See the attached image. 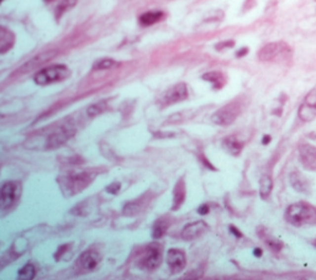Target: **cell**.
<instances>
[{"label":"cell","instance_id":"19","mask_svg":"<svg viewBox=\"0 0 316 280\" xmlns=\"http://www.w3.org/2000/svg\"><path fill=\"white\" fill-rule=\"evenodd\" d=\"M222 144H224L225 149H226L230 154H232V156L235 157L239 156L242 149H243V144H242L241 142L238 141V139H237L236 136H234V135H230V136H227L226 139H224Z\"/></svg>","mask_w":316,"mask_h":280},{"label":"cell","instance_id":"23","mask_svg":"<svg viewBox=\"0 0 316 280\" xmlns=\"http://www.w3.org/2000/svg\"><path fill=\"white\" fill-rule=\"evenodd\" d=\"M47 3H56L54 5V14L57 18H61L63 13H66L68 9L76 5L77 0H46Z\"/></svg>","mask_w":316,"mask_h":280},{"label":"cell","instance_id":"21","mask_svg":"<svg viewBox=\"0 0 316 280\" xmlns=\"http://www.w3.org/2000/svg\"><path fill=\"white\" fill-rule=\"evenodd\" d=\"M164 13L160 10H155V11H147V13L142 14L138 19L140 24L142 26H151V25H155V24L159 23L164 19Z\"/></svg>","mask_w":316,"mask_h":280},{"label":"cell","instance_id":"8","mask_svg":"<svg viewBox=\"0 0 316 280\" xmlns=\"http://www.w3.org/2000/svg\"><path fill=\"white\" fill-rule=\"evenodd\" d=\"M189 95L188 93V87L185 83H178L174 87L169 88L167 92L163 93V95L160 97L159 103L162 106H169V105L175 104V103H179L185 100Z\"/></svg>","mask_w":316,"mask_h":280},{"label":"cell","instance_id":"30","mask_svg":"<svg viewBox=\"0 0 316 280\" xmlns=\"http://www.w3.org/2000/svg\"><path fill=\"white\" fill-rule=\"evenodd\" d=\"M235 46V41L230 40V41H224V42H220L216 45V50L221 51L225 50V48H231Z\"/></svg>","mask_w":316,"mask_h":280},{"label":"cell","instance_id":"26","mask_svg":"<svg viewBox=\"0 0 316 280\" xmlns=\"http://www.w3.org/2000/svg\"><path fill=\"white\" fill-rule=\"evenodd\" d=\"M36 267L32 263H29V264H26L24 268L20 269L19 279H34L36 277Z\"/></svg>","mask_w":316,"mask_h":280},{"label":"cell","instance_id":"3","mask_svg":"<svg viewBox=\"0 0 316 280\" xmlns=\"http://www.w3.org/2000/svg\"><path fill=\"white\" fill-rule=\"evenodd\" d=\"M163 259V247L159 243H151L142 249L137 255L136 264L138 268L147 272L157 269Z\"/></svg>","mask_w":316,"mask_h":280},{"label":"cell","instance_id":"24","mask_svg":"<svg viewBox=\"0 0 316 280\" xmlns=\"http://www.w3.org/2000/svg\"><path fill=\"white\" fill-rule=\"evenodd\" d=\"M168 227H169V221L165 217L158 218L157 221L153 225V237L155 238H160L162 236H164V233L167 232Z\"/></svg>","mask_w":316,"mask_h":280},{"label":"cell","instance_id":"4","mask_svg":"<svg viewBox=\"0 0 316 280\" xmlns=\"http://www.w3.org/2000/svg\"><path fill=\"white\" fill-rule=\"evenodd\" d=\"M71 75V70L64 65H56L43 68L35 74L34 80L37 85H49L66 80Z\"/></svg>","mask_w":316,"mask_h":280},{"label":"cell","instance_id":"28","mask_svg":"<svg viewBox=\"0 0 316 280\" xmlns=\"http://www.w3.org/2000/svg\"><path fill=\"white\" fill-rule=\"evenodd\" d=\"M118 63L115 61L110 60V58H104V60H100L95 66H94V70H111L114 68Z\"/></svg>","mask_w":316,"mask_h":280},{"label":"cell","instance_id":"6","mask_svg":"<svg viewBox=\"0 0 316 280\" xmlns=\"http://www.w3.org/2000/svg\"><path fill=\"white\" fill-rule=\"evenodd\" d=\"M242 111V103L239 99H235L222 106L221 109L217 110L214 115H212L211 120L214 124L219 125V126H229L239 116Z\"/></svg>","mask_w":316,"mask_h":280},{"label":"cell","instance_id":"13","mask_svg":"<svg viewBox=\"0 0 316 280\" xmlns=\"http://www.w3.org/2000/svg\"><path fill=\"white\" fill-rule=\"evenodd\" d=\"M207 231V225L204 221H197V222L189 223L185 226L182 231V238L185 241H193L199 238Z\"/></svg>","mask_w":316,"mask_h":280},{"label":"cell","instance_id":"31","mask_svg":"<svg viewBox=\"0 0 316 280\" xmlns=\"http://www.w3.org/2000/svg\"><path fill=\"white\" fill-rule=\"evenodd\" d=\"M198 212H199L200 215H206V213L209 212V206L201 205L199 209H198Z\"/></svg>","mask_w":316,"mask_h":280},{"label":"cell","instance_id":"20","mask_svg":"<svg viewBox=\"0 0 316 280\" xmlns=\"http://www.w3.org/2000/svg\"><path fill=\"white\" fill-rule=\"evenodd\" d=\"M289 180H290L291 186H293L296 191H300V193H306V191H309L310 185H309L308 179H306L303 174L299 173V172H293V173L290 174V176H289Z\"/></svg>","mask_w":316,"mask_h":280},{"label":"cell","instance_id":"10","mask_svg":"<svg viewBox=\"0 0 316 280\" xmlns=\"http://www.w3.org/2000/svg\"><path fill=\"white\" fill-rule=\"evenodd\" d=\"M167 263L172 274H179L180 272H183L185 265H187V255H185V252L182 249H178V248L169 249L167 254Z\"/></svg>","mask_w":316,"mask_h":280},{"label":"cell","instance_id":"9","mask_svg":"<svg viewBox=\"0 0 316 280\" xmlns=\"http://www.w3.org/2000/svg\"><path fill=\"white\" fill-rule=\"evenodd\" d=\"M101 260V253L96 248H89L79 255L77 267L80 272H91L99 265Z\"/></svg>","mask_w":316,"mask_h":280},{"label":"cell","instance_id":"17","mask_svg":"<svg viewBox=\"0 0 316 280\" xmlns=\"http://www.w3.org/2000/svg\"><path fill=\"white\" fill-rule=\"evenodd\" d=\"M202 79L206 80V82H209V83H211L212 87H214V89H216V90L222 89L227 82L226 75H225L222 72H220V70H212V72L205 73V74L202 75Z\"/></svg>","mask_w":316,"mask_h":280},{"label":"cell","instance_id":"25","mask_svg":"<svg viewBox=\"0 0 316 280\" xmlns=\"http://www.w3.org/2000/svg\"><path fill=\"white\" fill-rule=\"evenodd\" d=\"M259 236H261L262 240H263L264 242L267 243V245H268V247L271 248V249L273 250V252L278 253L279 250H280L281 248H283V243H281L280 241H278L276 238H274V237H272V236H269L267 232L262 233V231H259Z\"/></svg>","mask_w":316,"mask_h":280},{"label":"cell","instance_id":"32","mask_svg":"<svg viewBox=\"0 0 316 280\" xmlns=\"http://www.w3.org/2000/svg\"><path fill=\"white\" fill-rule=\"evenodd\" d=\"M247 53H248V48L243 47V48H241V50H239L238 52L236 53V57H243V56L247 55Z\"/></svg>","mask_w":316,"mask_h":280},{"label":"cell","instance_id":"34","mask_svg":"<svg viewBox=\"0 0 316 280\" xmlns=\"http://www.w3.org/2000/svg\"><path fill=\"white\" fill-rule=\"evenodd\" d=\"M253 253H254V255H256V257H261V255H262V249H261V248H256V249L253 250Z\"/></svg>","mask_w":316,"mask_h":280},{"label":"cell","instance_id":"33","mask_svg":"<svg viewBox=\"0 0 316 280\" xmlns=\"http://www.w3.org/2000/svg\"><path fill=\"white\" fill-rule=\"evenodd\" d=\"M230 230H231V232H234V235L236 236V237H242V233L239 232L238 230H237L236 227H235V226H231V227H230Z\"/></svg>","mask_w":316,"mask_h":280},{"label":"cell","instance_id":"27","mask_svg":"<svg viewBox=\"0 0 316 280\" xmlns=\"http://www.w3.org/2000/svg\"><path fill=\"white\" fill-rule=\"evenodd\" d=\"M301 104L316 111V87H314L313 89L306 94L305 99H304V102L301 103Z\"/></svg>","mask_w":316,"mask_h":280},{"label":"cell","instance_id":"1","mask_svg":"<svg viewBox=\"0 0 316 280\" xmlns=\"http://www.w3.org/2000/svg\"><path fill=\"white\" fill-rule=\"evenodd\" d=\"M285 220L294 226L316 223V209L310 204H291L285 211Z\"/></svg>","mask_w":316,"mask_h":280},{"label":"cell","instance_id":"2","mask_svg":"<svg viewBox=\"0 0 316 280\" xmlns=\"http://www.w3.org/2000/svg\"><path fill=\"white\" fill-rule=\"evenodd\" d=\"M293 56V50L283 41L267 43L259 50L258 60L261 62H286Z\"/></svg>","mask_w":316,"mask_h":280},{"label":"cell","instance_id":"29","mask_svg":"<svg viewBox=\"0 0 316 280\" xmlns=\"http://www.w3.org/2000/svg\"><path fill=\"white\" fill-rule=\"evenodd\" d=\"M105 109H106V103L100 102V103H96V104L94 105H90L86 112H88L89 116H96V115L101 114Z\"/></svg>","mask_w":316,"mask_h":280},{"label":"cell","instance_id":"16","mask_svg":"<svg viewBox=\"0 0 316 280\" xmlns=\"http://www.w3.org/2000/svg\"><path fill=\"white\" fill-rule=\"evenodd\" d=\"M15 45V35L9 29L0 26V55L6 53Z\"/></svg>","mask_w":316,"mask_h":280},{"label":"cell","instance_id":"14","mask_svg":"<svg viewBox=\"0 0 316 280\" xmlns=\"http://www.w3.org/2000/svg\"><path fill=\"white\" fill-rule=\"evenodd\" d=\"M150 201H151V195H148V194L141 195L140 198L136 199V200L126 204L125 208H123V213H125L126 216L138 215V213L142 212V211L145 210V208L150 204Z\"/></svg>","mask_w":316,"mask_h":280},{"label":"cell","instance_id":"12","mask_svg":"<svg viewBox=\"0 0 316 280\" xmlns=\"http://www.w3.org/2000/svg\"><path fill=\"white\" fill-rule=\"evenodd\" d=\"M93 175L89 173H78V174H72L67 178L66 188L71 190V193H78V191L83 190L84 188L88 186V184L90 183Z\"/></svg>","mask_w":316,"mask_h":280},{"label":"cell","instance_id":"5","mask_svg":"<svg viewBox=\"0 0 316 280\" xmlns=\"http://www.w3.org/2000/svg\"><path fill=\"white\" fill-rule=\"evenodd\" d=\"M22 186L20 181L9 180L5 181L0 186V209L9 210L14 208L20 200Z\"/></svg>","mask_w":316,"mask_h":280},{"label":"cell","instance_id":"7","mask_svg":"<svg viewBox=\"0 0 316 280\" xmlns=\"http://www.w3.org/2000/svg\"><path fill=\"white\" fill-rule=\"evenodd\" d=\"M76 134L74 125L71 122H64V124L57 126L51 134L47 137V147L48 148H58L63 146L64 143L69 141Z\"/></svg>","mask_w":316,"mask_h":280},{"label":"cell","instance_id":"15","mask_svg":"<svg viewBox=\"0 0 316 280\" xmlns=\"http://www.w3.org/2000/svg\"><path fill=\"white\" fill-rule=\"evenodd\" d=\"M54 56H56V51H47V52L41 53V55L36 56V57H34L32 60H30L26 65L22 66V67L20 68V72H30V70H35V68L41 67L43 63L52 60Z\"/></svg>","mask_w":316,"mask_h":280},{"label":"cell","instance_id":"11","mask_svg":"<svg viewBox=\"0 0 316 280\" xmlns=\"http://www.w3.org/2000/svg\"><path fill=\"white\" fill-rule=\"evenodd\" d=\"M299 158L303 166L309 171H316V147L313 144H300L299 146Z\"/></svg>","mask_w":316,"mask_h":280},{"label":"cell","instance_id":"35","mask_svg":"<svg viewBox=\"0 0 316 280\" xmlns=\"http://www.w3.org/2000/svg\"><path fill=\"white\" fill-rule=\"evenodd\" d=\"M269 142H271V137H269V136H264V137H263V141H262V143L266 144V143H269Z\"/></svg>","mask_w":316,"mask_h":280},{"label":"cell","instance_id":"18","mask_svg":"<svg viewBox=\"0 0 316 280\" xmlns=\"http://www.w3.org/2000/svg\"><path fill=\"white\" fill-rule=\"evenodd\" d=\"M185 181L184 179H179L175 184L174 191H173V210H178L185 201Z\"/></svg>","mask_w":316,"mask_h":280},{"label":"cell","instance_id":"22","mask_svg":"<svg viewBox=\"0 0 316 280\" xmlns=\"http://www.w3.org/2000/svg\"><path fill=\"white\" fill-rule=\"evenodd\" d=\"M272 190H273V179L268 174H264L259 180V195L263 200H267L271 195Z\"/></svg>","mask_w":316,"mask_h":280}]
</instances>
